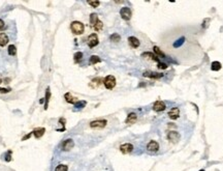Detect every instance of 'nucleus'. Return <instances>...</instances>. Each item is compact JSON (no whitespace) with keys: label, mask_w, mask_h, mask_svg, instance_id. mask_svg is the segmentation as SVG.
<instances>
[{"label":"nucleus","mask_w":223,"mask_h":171,"mask_svg":"<svg viewBox=\"0 0 223 171\" xmlns=\"http://www.w3.org/2000/svg\"><path fill=\"white\" fill-rule=\"evenodd\" d=\"M70 28H71V31L77 35H80V34L84 33V30H85V26L83 23L79 22V21H74L71 23L70 25Z\"/></svg>","instance_id":"1"},{"label":"nucleus","mask_w":223,"mask_h":171,"mask_svg":"<svg viewBox=\"0 0 223 171\" xmlns=\"http://www.w3.org/2000/svg\"><path fill=\"white\" fill-rule=\"evenodd\" d=\"M103 84L105 86V88L107 89H113L116 86V78L112 75L105 77V79L103 80Z\"/></svg>","instance_id":"2"},{"label":"nucleus","mask_w":223,"mask_h":171,"mask_svg":"<svg viewBox=\"0 0 223 171\" xmlns=\"http://www.w3.org/2000/svg\"><path fill=\"white\" fill-rule=\"evenodd\" d=\"M120 16L122 17L123 20H125V21H129V20L131 19L132 13H131V11H130V8H129V7L125 6V7H122V8H121Z\"/></svg>","instance_id":"3"},{"label":"nucleus","mask_w":223,"mask_h":171,"mask_svg":"<svg viewBox=\"0 0 223 171\" xmlns=\"http://www.w3.org/2000/svg\"><path fill=\"white\" fill-rule=\"evenodd\" d=\"M107 121L105 119H98V120H94V121H91L90 122V127L93 128V129H102L106 125Z\"/></svg>","instance_id":"4"},{"label":"nucleus","mask_w":223,"mask_h":171,"mask_svg":"<svg viewBox=\"0 0 223 171\" xmlns=\"http://www.w3.org/2000/svg\"><path fill=\"white\" fill-rule=\"evenodd\" d=\"M98 36H97V34L96 33H92L91 35H89V37H88V46L90 47V48H94L95 46H97L98 45Z\"/></svg>","instance_id":"5"},{"label":"nucleus","mask_w":223,"mask_h":171,"mask_svg":"<svg viewBox=\"0 0 223 171\" xmlns=\"http://www.w3.org/2000/svg\"><path fill=\"white\" fill-rule=\"evenodd\" d=\"M73 145H74V142H73V140L72 139H66V140H64L63 141V143H62V149L63 150H65V152H68L70 150L72 147H73Z\"/></svg>","instance_id":"6"},{"label":"nucleus","mask_w":223,"mask_h":171,"mask_svg":"<svg viewBox=\"0 0 223 171\" xmlns=\"http://www.w3.org/2000/svg\"><path fill=\"white\" fill-rule=\"evenodd\" d=\"M120 150L122 154H130L133 150V145L130 143H125L120 146Z\"/></svg>","instance_id":"7"},{"label":"nucleus","mask_w":223,"mask_h":171,"mask_svg":"<svg viewBox=\"0 0 223 171\" xmlns=\"http://www.w3.org/2000/svg\"><path fill=\"white\" fill-rule=\"evenodd\" d=\"M167 138L168 140L172 142V143H176L180 140V134L178 132H175V131H171L168 134H167Z\"/></svg>","instance_id":"8"},{"label":"nucleus","mask_w":223,"mask_h":171,"mask_svg":"<svg viewBox=\"0 0 223 171\" xmlns=\"http://www.w3.org/2000/svg\"><path fill=\"white\" fill-rule=\"evenodd\" d=\"M165 107H166L165 104H164V102H162V101H157L153 105V109H154L156 112H161V111L165 110Z\"/></svg>","instance_id":"9"},{"label":"nucleus","mask_w":223,"mask_h":171,"mask_svg":"<svg viewBox=\"0 0 223 171\" xmlns=\"http://www.w3.org/2000/svg\"><path fill=\"white\" fill-rule=\"evenodd\" d=\"M147 149H148L149 152L155 153V152H157V150L159 149V144H158L156 141L152 140V141H150V142L148 143V145H147Z\"/></svg>","instance_id":"10"},{"label":"nucleus","mask_w":223,"mask_h":171,"mask_svg":"<svg viewBox=\"0 0 223 171\" xmlns=\"http://www.w3.org/2000/svg\"><path fill=\"white\" fill-rule=\"evenodd\" d=\"M144 77H148V78H152V79H159L161 78L163 75L162 74H158V73H155V72H145L143 74Z\"/></svg>","instance_id":"11"},{"label":"nucleus","mask_w":223,"mask_h":171,"mask_svg":"<svg viewBox=\"0 0 223 171\" xmlns=\"http://www.w3.org/2000/svg\"><path fill=\"white\" fill-rule=\"evenodd\" d=\"M180 115V110L179 108H172V110L168 112V117L171 119H177Z\"/></svg>","instance_id":"12"},{"label":"nucleus","mask_w":223,"mask_h":171,"mask_svg":"<svg viewBox=\"0 0 223 171\" xmlns=\"http://www.w3.org/2000/svg\"><path fill=\"white\" fill-rule=\"evenodd\" d=\"M137 115L135 113H129L126 120H125V122L127 124H131V123H134L137 121Z\"/></svg>","instance_id":"13"},{"label":"nucleus","mask_w":223,"mask_h":171,"mask_svg":"<svg viewBox=\"0 0 223 171\" xmlns=\"http://www.w3.org/2000/svg\"><path fill=\"white\" fill-rule=\"evenodd\" d=\"M128 42H129L130 46L133 47V48H137V47H139V45H140L139 41L137 39V37H134V36H129V37H128Z\"/></svg>","instance_id":"14"},{"label":"nucleus","mask_w":223,"mask_h":171,"mask_svg":"<svg viewBox=\"0 0 223 171\" xmlns=\"http://www.w3.org/2000/svg\"><path fill=\"white\" fill-rule=\"evenodd\" d=\"M8 36L6 35V33H4V32H1L0 33V46L1 47H4L7 43H8Z\"/></svg>","instance_id":"15"},{"label":"nucleus","mask_w":223,"mask_h":171,"mask_svg":"<svg viewBox=\"0 0 223 171\" xmlns=\"http://www.w3.org/2000/svg\"><path fill=\"white\" fill-rule=\"evenodd\" d=\"M45 132H46V129L45 128H38V129H35L34 131H33V135L35 136L36 139H38V138L42 137V135L45 134Z\"/></svg>","instance_id":"16"},{"label":"nucleus","mask_w":223,"mask_h":171,"mask_svg":"<svg viewBox=\"0 0 223 171\" xmlns=\"http://www.w3.org/2000/svg\"><path fill=\"white\" fill-rule=\"evenodd\" d=\"M142 56H143V57H147V56H148L149 58H151V59H152V60H154V61H157L158 63L160 62V61H159V58H158V57H157L156 55H154L153 53H149V52H145V53H143V55H142Z\"/></svg>","instance_id":"17"},{"label":"nucleus","mask_w":223,"mask_h":171,"mask_svg":"<svg viewBox=\"0 0 223 171\" xmlns=\"http://www.w3.org/2000/svg\"><path fill=\"white\" fill-rule=\"evenodd\" d=\"M50 98H51V90H50V87L47 88V91H46V104H45V109L47 110L48 109V105H49V101H50Z\"/></svg>","instance_id":"18"},{"label":"nucleus","mask_w":223,"mask_h":171,"mask_svg":"<svg viewBox=\"0 0 223 171\" xmlns=\"http://www.w3.org/2000/svg\"><path fill=\"white\" fill-rule=\"evenodd\" d=\"M221 68H222V66H221V63H220L219 61H214V62H212V66H211V69H212V71L217 72V71L221 69Z\"/></svg>","instance_id":"19"},{"label":"nucleus","mask_w":223,"mask_h":171,"mask_svg":"<svg viewBox=\"0 0 223 171\" xmlns=\"http://www.w3.org/2000/svg\"><path fill=\"white\" fill-rule=\"evenodd\" d=\"M97 22H98V16H97V14H91V16H90V24H91V26L93 27Z\"/></svg>","instance_id":"20"},{"label":"nucleus","mask_w":223,"mask_h":171,"mask_svg":"<svg viewBox=\"0 0 223 171\" xmlns=\"http://www.w3.org/2000/svg\"><path fill=\"white\" fill-rule=\"evenodd\" d=\"M184 42H185V37H184V36H183V37H180L178 41H176V42L173 43L172 46H173V48H180V47L184 44Z\"/></svg>","instance_id":"21"},{"label":"nucleus","mask_w":223,"mask_h":171,"mask_svg":"<svg viewBox=\"0 0 223 171\" xmlns=\"http://www.w3.org/2000/svg\"><path fill=\"white\" fill-rule=\"evenodd\" d=\"M153 49H154V52H155V54H156V56H158V57H161V58H166L165 54L161 51V50H160V49H159L157 46H155Z\"/></svg>","instance_id":"22"},{"label":"nucleus","mask_w":223,"mask_h":171,"mask_svg":"<svg viewBox=\"0 0 223 171\" xmlns=\"http://www.w3.org/2000/svg\"><path fill=\"white\" fill-rule=\"evenodd\" d=\"M7 52H8V54H9L10 56H15V55L17 54V48H16V46H15V45H10V46H8Z\"/></svg>","instance_id":"23"},{"label":"nucleus","mask_w":223,"mask_h":171,"mask_svg":"<svg viewBox=\"0 0 223 171\" xmlns=\"http://www.w3.org/2000/svg\"><path fill=\"white\" fill-rule=\"evenodd\" d=\"M64 99H65V101L69 104H75V100H74V98L70 94V93H65V95H64Z\"/></svg>","instance_id":"24"},{"label":"nucleus","mask_w":223,"mask_h":171,"mask_svg":"<svg viewBox=\"0 0 223 171\" xmlns=\"http://www.w3.org/2000/svg\"><path fill=\"white\" fill-rule=\"evenodd\" d=\"M101 61V59L98 57V56H96V55H92L91 57H90V63L91 64H95V63H98V62H100Z\"/></svg>","instance_id":"25"},{"label":"nucleus","mask_w":223,"mask_h":171,"mask_svg":"<svg viewBox=\"0 0 223 171\" xmlns=\"http://www.w3.org/2000/svg\"><path fill=\"white\" fill-rule=\"evenodd\" d=\"M110 39H111L112 42L117 43V42H119V41L121 39V36L118 33H113L111 36H110Z\"/></svg>","instance_id":"26"},{"label":"nucleus","mask_w":223,"mask_h":171,"mask_svg":"<svg viewBox=\"0 0 223 171\" xmlns=\"http://www.w3.org/2000/svg\"><path fill=\"white\" fill-rule=\"evenodd\" d=\"M67 170H68V167H67V165H64V164L58 165L56 167V169H55V171H67Z\"/></svg>","instance_id":"27"},{"label":"nucleus","mask_w":223,"mask_h":171,"mask_svg":"<svg viewBox=\"0 0 223 171\" xmlns=\"http://www.w3.org/2000/svg\"><path fill=\"white\" fill-rule=\"evenodd\" d=\"M102 27H103V24H102V22L101 21H99L98 20V22L93 26V28L96 30V31H99V30H101L102 29Z\"/></svg>","instance_id":"28"},{"label":"nucleus","mask_w":223,"mask_h":171,"mask_svg":"<svg viewBox=\"0 0 223 171\" xmlns=\"http://www.w3.org/2000/svg\"><path fill=\"white\" fill-rule=\"evenodd\" d=\"M73 57H74V61H75V62H79V61L83 58V53H82V52H77V53L74 54Z\"/></svg>","instance_id":"29"},{"label":"nucleus","mask_w":223,"mask_h":171,"mask_svg":"<svg viewBox=\"0 0 223 171\" xmlns=\"http://www.w3.org/2000/svg\"><path fill=\"white\" fill-rule=\"evenodd\" d=\"M74 106H75L77 108H84V107L86 106V102H85V101H79V102H75Z\"/></svg>","instance_id":"30"},{"label":"nucleus","mask_w":223,"mask_h":171,"mask_svg":"<svg viewBox=\"0 0 223 171\" xmlns=\"http://www.w3.org/2000/svg\"><path fill=\"white\" fill-rule=\"evenodd\" d=\"M88 3H89L92 7H97V6L99 5V3H100V2H99V1H97V0H95V1H93V0H92V1H88Z\"/></svg>","instance_id":"31"},{"label":"nucleus","mask_w":223,"mask_h":171,"mask_svg":"<svg viewBox=\"0 0 223 171\" xmlns=\"http://www.w3.org/2000/svg\"><path fill=\"white\" fill-rule=\"evenodd\" d=\"M157 67H158V68H160V69H166L168 66H167L166 63H163V62H159Z\"/></svg>","instance_id":"32"},{"label":"nucleus","mask_w":223,"mask_h":171,"mask_svg":"<svg viewBox=\"0 0 223 171\" xmlns=\"http://www.w3.org/2000/svg\"><path fill=\"white\" fill-rule=\"evenodd\" d=\"M10 91V88H0V92L1 93H7Z\"/></svg>","instance_id":"33"},{"label":"nucleus","mask_w":223,"mask_h":171,"mask_svg":"<svg viewBox=\"0 0 223 171\" xmlns=\"http://www.w3.org/2000/svg\"><path fill=\"white\" fill-rule=\"evenodd\" d=\"M32 134H33V132H31V133H29V134H27L26 136H25V137H23V138H22V140H23V141H25V140H27V139H29V138L31 137V135H32Z\"/></svg>","instance_id":"34"},{"label":"nucleus","mask_w":223,"mask_h":171,"mask_svg":"<svg viewBox=\"0 0 223 171\" xmlns=\"http://www.w3.org/2000/svg\"><path fill=\"white\" fill-rule=\"evenodd\" d=\"M10 154H12V152L9 150V152L7 153V155H6V158H5V161H7V162H9V161L12 160V158H10Z\"/></svg>","instance_id":"35"},{"label":"nucleus","mask_w":223,"mask_h":171,"mask_svg":"<svg viewBox=\"0 0 223 171\" xmlns=\"http://www.w3.org/2000/svg\"><path fill=\"white\" fill-rule=\"evenodd\" d=\"M4 27H5V25H4V22L0 19V30H3L4 29Z\"/></svg>","instance_id":"36"},{"label":"nucleus","mask_w":223,"mask_h":171,"mask_svg":"<svg viewBox=\"0 0 223 171\" xmlns=\"http://www.w3.org/2000/svg\"><path fill=\"white\" fill-rule=\"evenodd\" d=\"M1 83H2V82H1V79H0V84H1Z\"/></svg>","instance_id":"37"},{"label":"nucleus","mask_w":223,"mask_h":171,"mask_svg":"<svg viewBox=\"0 0 223 171\" xmlns=\"http://www.w3.org/2000/svg\"><path fill=\"white\" fill-rule=\"evenodd\" d=\"M199 171H205V170H204V169H202V170H199Z\"/></svg>","instance_id":"38"}]
</instances>
